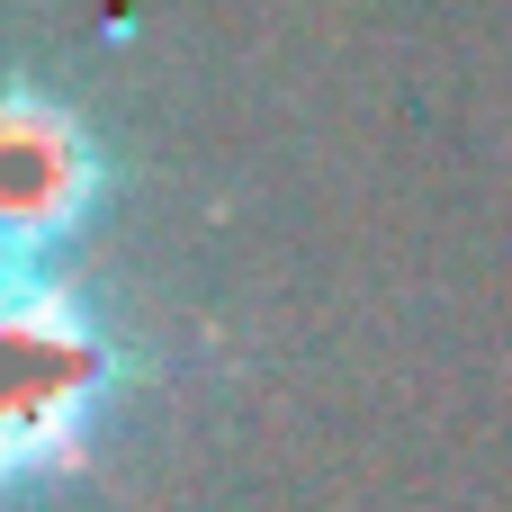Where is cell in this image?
Listing matches in <instances>:
<instances>
[{
	"label": "cell",
	"instance_id": "1",
	"mask_svg": "<svg viewBox=\"0 0 512 512\" xmlns=\"http://www.w3.org/2000/svg\"><path fill=\"white\" fill-rule=\"evenodd\" d=\"M108 342L99 324L36 279V261H0V495L81 459L108 405Z\"/></svg>",
	"mask_w": 512,
	"mask_h": 512
},
{
	"label": "cell",
	"instance_id": "2",
	"mask_svg": "<svg viewBox=\"0 0 512 512\" xmlns=\"http://www.w3.org/2000/svg\"><path fill=\"white\" fill-rule=\"evenodd\" d=\"M90 135L36 99V90H0V261H36L45 243H63L90 207Z\"/></svg>",
	"mask_w": 512,
	"mask_h": 512
}]
</instances>
